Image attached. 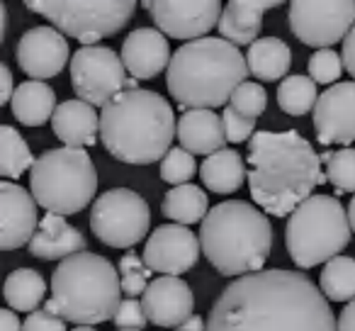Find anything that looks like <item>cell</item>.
<instances>
[{
	"mask_svg": "<svg viewBox=\"0 0 355 331\" xmlns=\"http://www.w3.org/2000/svg\"><path fill=\"white\" fill-rule=\"evenodd\" d=\"M207 331H338L324 292L300 271L236 278L214 300Z\"/></svg>",
	"mask_w": 355,
	"mask_h": 331,
	"instance_id": "6da1fadb",
	"label": "cell"
},
{
	"mask_svg": "<svg viewBox=\"0 0 355 331\" xmlns=\"http://www.w3.org/2000/svg\"><path fill=\"white\" fill-rule=\"evenodd\" d=\"M248 163L253 203L272 217H290L316 185L329 183L321 173V158L295 129L256 132L248 144Z\"/></svg>",
	"mask_w": 355,
	"mask_h": 331,
	"instance_id": "7a4b0ae2",
	"label": "cell"
},
{
	"mask_svg": "<svg viewBox=\"0 0 355 331\" xmlns=\"http://www.w3.org/2000/svg\"><path fill=\"white\" fill-rule=\"evenodd\" d=\"M178 134L175 114L153 90H124L100 112V142L110 156L132 166L163 161Z\"/></svg>",
	"mask_w": 355,
	"mask_h": 331,
	"instance_id": "3957f363",
	"label": "cell"
},
{
	"mask_svg": "<svg viewBox=\"0 0 355 331\" xmlns=\"http://www.w3.org/2000/svg\"><path fill=\"white\" fill-rule=\"evenodd\" d=\"M248 74L239 46L219 37H202L173 54L166 85L183 110H214L232 103L234 90L246 83Z\"/></svg>",
	"mask_w": 355,
	"mask_h": 331,
	"instance_id": "277c9868",
	"label": "cell"
},
{
	"mask_svg": "<svg viewBox=\"0 0 355 331\" xmlns=\"http://www.w3.org/2000/svg\"><path fill=\"white\" fill-rule=\"evenodd\" d=\"M200 244L219 275H253L263 271L270 256V219L246 200H227L214 205L205 217Z\"/></svg>",
	"mask_w": 355,
	"mask_h": 331,
	"instance_id": "5b68a950",
	"label": "cell"
},
{
	"mask_svg": "<svg viewBox=\"0 0 355 331\" xmlns=\"http://www.w3.org/2000/svg\"><path fill=\"white\" fill-rule=\"evenodd\" d=\"M105 256L76 253L59 263L51 275V300L44 309L80 326L114 319L122 305V280Z\"/></svg>",
	"mask_w": 355,
	"mask_h": 331,
	"instance_id": "8992f818",
	"label": "cell"
},
{
	"mask_svg": "<svg viewBox=\"0 0 355 331\" xmlns=\"http://www.w3.org/2000/svg\"><path fill=\"white\" fill-rule=\"evenodd\" d=\"M30 193L49 214L69 217L93 203L98 193V171L85 148H51L30 171Z\"/></svg>",
	"mask_w": 355,
	"mask_h": 331,
	"instance_id": "52a82bcc",
	"label": "cell"
},
{
	"mask_svg": "<svg viewBox=\"0 0 355 331\" xmlns=\"http://www.w3.org/2000/svg\"><path fill=\"white\" fill-rule=\"evenodd\" d=\"M348 210L331 195H311L290 214L285 246L295 266L314 268L334 261L350 244Z\"/></svg>",
	"mask_w": 355,
	"mask_h": 331,
	"instance_id": "ba28073f",
	"label": "cell"
},
{
	"mask_svg": "<svg viewBox=\"0 0 355 331\" xmlns=\"http://www.w3.org/2000/svg\"><path fill=\"white\" fill-rule=\"evenodd\" d=\"M27 10L46 17L64 35L83 46H98L100 40L112 37L132 20L134 0H27Z\"/></svg>",
	"mask_w": 355,
	"mask_h": 331,
	"instance_id": "9c48e42d",
	"label": "cell"
},
{
	"mask_svg": "<svg viewBox=\"0 0 355 331\" xmlns=\"http://www.w3.org/2000/svg\"><path fill=\"white\" fill-rule=\"evenodd\" d=\"M151 210L139 193L114 188L103 193L90 210V229L110 248H132L148 234Z\"/></svg>",
	"mask_w": 355,
	"mask_h": 331,
	"instance_id": "30bf717a",
	"label": "cell"
},
{
	"mask_svg": "<svg viewBox=\"0 0 355 331\" xmlns=\"http://www.w3.org/2000/svg\"><path fill=\"white\" fill-rule=\"evenodd\" d=\"M127 69L122 56L110 46H80L71 56V85L78 100L105 108L127 88Z\"/></svg>",
	"mask_w": 355,
	"mask_h": 331,
	"instance_id": "8fae6325",
	"label": "cell"
},
{
	"mask_svg": "<svg viewBox=\"0 0 355 331\" xmlns=\"http://www.w3.org/2000/svg\"><path fill=\"white\" fill-rule=\"evenodd\" d=\"M290 27L302 44L331 49L355 27V0H295Z\"/></svg>",
	"mask_w": 355,
	"mask_h": 331,
	"instance_id": "7c38bea8",
	"label": "cell"
},
{
	"mask_svg": "<svg viewBox=\"0 0 355 331\" xmlns=\"http://www.w3.org/2000/svg\"><path fill=\"white\" fill-rule=\"evenodd\" d=\"M144 8L151 12L156 30L173 40H185V44L219 27L224 12L219 0H146Z\"/></svg>",
	"mask_w": 355,
	"mask_h": 331,
	"instance_id": "4fadbf2b",
	"label": "cell"
},
{
	"mask_svg": "<svg viewBox=\"0 0 355 331\" xmlns=\"http://www.w3.org/2000/svg\"><path fill=\"white\" fill-rule=\"evenodd\" d=\"M200 239L180 224H163L156 232L148 234L146 246H144V263L153 273L161 275L180 278L200 261Z\"/></svg>",
	"mask_w": 355,
	"mask_h": 331,
	"instance_id": "5bb4252c",
	"label": "cell"
},
{
	"mask_svg": "<svg viewBox=\"0 0 355 331\" xmlns=\"http://www.w3.org/2000/svg\"><path fill=\"white\" fill-rule=\"evenodd\" d=\"M69 42L56 27H32L20 37L15 59L32 80L54 78L69 64Z\"/></svg>",
	"mask_w": 355,
	"mask_h": 331,
	"instance_id": "9a60e30c",
	"label": "cell"
},
{
	"mask_svg": "<svg viewBox=\"0 0 355 331\" xmlns=\"http://www.w3.org/2000/svg\"><path fill=\"white\" fill-rule=\"evenodd\" d=\"M314 129L316 139L326 146H350L355 142V80L336 83L319 95L314 108Z\"/></svg>",
	"mask_w": 355,
	"mask_h": 331,
	"instance_id": "2e32d148",
	"label": "cell"
},
{
	"mask_svg": "<svg viewBox=\"0 0 355 331\" xmlns=\"http://www.w3.org/2000/svg\"><path fill=\"white\" fill-rule=\"evenodd\" d=\"M37 227V200L25 188L0 180V248L15 251L30 246Z\"/></svg>",
	"mask_w": 355,
	"mask_h": 331,
	"instance_id": "e0dca14e",
	"label": "cell"
},
{
	"mask_svg": "<svg viewBox=\"0 0 355 331\" xmlns=\"http://www.w3.org/2000/svg\"><path fill=\"white\" fill-rule=\"evenodd\" d=\"M141 305L151 324L163 329H180L193 316L195 297L185 280L161 275L146 287V292L141 295Z\"/></svg>",
	"mask_w": 355,
	"mask_h": 331,
	"instance_id": "ac0fdd59",
	"label": "cell"
},
{
	"mask_svg": "<svg viewBox=\"0 0 355 331\" xmlns=\"http://www.w3.org/2000/svg\"><path fill=\"white\" fill-rule=\"evenodd\" d=\"M171 59L173 56L166 35L156 27H139L129 32L122 44L124 69L137 80L156 78L161 71H168Z\"/></svg>",
	"mask_w": 355,
	"mask_h": 331,
	"instance_id": "d6986e66",
	"label": "cell"
},
{
	"mask_svg": "<svg viewBox=\"0 0 355 331\" xmlns=\"http://www.w3.org/2000/svg\"><path fill=\"white\" fill-rule=\"evenodd\" d=\"M280 8V0H229L219 20V35L234 46L256 44L263 30V15Z\"/></svg>",
	"mask_w": 355,
	"mask_h": 331,
	"instance_id": "ffe728a7",
	"label": "cell"
},
{
	"mask_svg": "<svg viewBox=\"0 0 355 331\" xmlns=\"http://www.w3.org/2000/svg\"><path fill=\"white\" fill-rule=\"evenodd\" d=\"M85 237L69 224L64 217L59 214H49L40 222L35 237L30 241V253L35 258H42V261H66V258L76 256V253L85 251Z\"/></svg>",
	"mask_w": 355,
	"mask_h": 331,
	"instance_id": "44dd1931",
	"label": "cell"
},
{
	"mask_svg": "<svg viewBox=\"0 0 355 331\" xmlns=\"http://www.w3.org/2000/svg\"><path fill=\"white\" fill-rule=\"evenodd\" d=\"M178 142L193 156H212L227 144L224 122L214 110H188L178 119Z\"/></svg>",
	"mask_w": 355,
	"mask_h": 331,
	"instance_id": "7402d4cb",
	"label": "cell"
},
{
	"mask_svg": "<svg viewBox=\"0 0 355 331\" xmlns=\"http://www.w3.org/2000/svg\"><path fill=\"white\" fill-rule=\"evenodd\" d=\"M51 129L56 139L64 142L69 148H83L93 146L100 134V117L93 105L83 100H66L56 108L51 117Z\"/></svg>",
	"mask_w": 355,
	"mask_h": 331,
	"instance_id": "603a6c76",
	"label": "cell"
},
{
	"mask_svg": "<svg viewBox=\"0 0 355 331\" xmlns=\"http://www.w3.org/2000/svg\"><path fill=\"white\" fill-rule=\"evenodd\" d=\"M12 117L25 127H42L49 122L56 112V95L54 88L44 83V80H27L20 83L12 95Z\"/></svg>",
	"mask_w": 355,
	"mask_h": 331,
	"instance_id": "cb8c5ba5",
	"label": "cell"
},
{
	"mask_svg": "<svg viewBox=\"0 0 355 331\" xmlns=\"http://www.w3.org/2000/svg\"><path fill=\"white\" fill-rule=\"evenodd\" d=\"M200 178H202V185L207 190L217 195H229L236 193L243 185L246 166H243V158L239 156V151L222 148V151L205 158V163L200 166Z\"/></svg>",
	"mask_w": 355,
	"mask_h": 331,
	"instance_id": "d4e9b609",
	"label": "cell"
},
{
	"mask_svg": "<svg viewBox=\"0 0 355 331\" xmlns=\"http://www.w3.org/2000/svg\"><path fill=\"white\" fill-rule=\"evenodd\" d=\"M248 71L258 80H280L287 76L292 66V51L277 37H263L256 44L248 46Z\"/></svg>",
	"mask_w": 355,
	"mask_h": 331,
	"instance_id": "484cf974",
	"label": "cell"
},
{
	"mask_svg": "<svg viewBox=\"0 0 355 331\" xmlns=\"http://www.w3.org/2000/svg\"><path fill=\"white\" fill-rule=\"evenodd\" d=\"M163 217L173 219L180 227H188L195 222H205V217L209 214V200L207 193L202 188H195V185H178L171 188L163 198L161 205Z\"/></svg>",
	"mask_w": 355,
	"mask_h": 331,
	"instance_id": "4316f807",
	"label": "cell"
},
{
	"mask_svg": "<svg viewBox=\"0 0 355 331\" xmlns=\"http://www.w3.org/2000/svg\"><path fill=\"white\" fill-rule=\"evenodd\" d=\"M6 302L15 312H37L46 295V282L32 268H17L6 280Z\"/></svg>",
	"mask_w": 355,
	"mask_h": 331,
	"instance_id": "83f0119b",
	"label": "cell"
},
{
	"mask_svg": "<svg viewBox=\"0 0 355 331\" xmlns=\"http://www.w3.org/2000/svg\"><path fill=\"white\" fill-rule=\"evenodd\" d=\"M319 290L331 302L355 300V258L336 256L324 266L319 275Z\"/></svg>",
	"mask_w": 355,
	"mask_h": 331,
	"instance_id": "f1b7e54d",
	"label": "cell"
},
{
	"mask_svg": "<svg viewBox=\"0 0 355 331\" xmlns=\"http://www.w3.org/2000/svg\"><path fill=\"white\" fill-rule=\"evenodd\" d=\"M32 166H35V158H32L27 142L20 137L17 129L3 124L0 127V176L6 180H15L27 169L32 171Z\"/></svg>",
	"mask_w": 355,
	"mask_h": 331,
	"instance_id": "f546056e",
	"label": "cell"
},
{
	"mask_svg": "<svg viewBox=\"0 0 355 331\" xmlns=\"http://www.w3.org/2000/svg\"><path fill=\"white\" fill-rule=\"evenodd\" d=\"M319 103V93H316V83L309 76H287L277 88V105L285 114L292 117H302V114L311 112Z\"/></svg>",
	"mask_w": 355,
	"mask_h": 331,
	"instance_id": "4dcf8cb0",
	"label": "cell"
},
{
	"mask_svg": "<svg viewBox=\"0 0 355 331\" xmlns=\"http://www.w3.org/2000/svg\"><path fill=\"white\" fill-rule=\"evenodd\" d=\"M326 163V180L336 193H355V148H336L321 156Z\"/></svg>",
	"mask_w": 355,
	"mask_h": 331,
	"instance_id": "1f68e13d",
	"label": "cell"
},
{
	"mask_svg": "<svg viewBox=\"0 0 355 331\" xmlns=\"http://www.w3.org/2000/svg\"><path fill=\"white\" fill-rule=\"evenodd\" d=\"M119 280H122V292L129 297L144 295L146 287L151 285L148 275H151V268L144 263V258H139L134 251H127L119 258Z\"/></svg>",
	"mask_w": 355,
	"mask_h": 331,
	"instance_id": "d6a6232c",
	"label": "cell"
},
{
	"mask_svg": "<svg viewBox=\"0 0 355 331\" xmlns=\"http://www.w3.org/2000/svg\"><path fill=\"white\" fill-rule=\"evenodd\" d=\"M200 166L195 163V156L190 151H185L183 146L171 148L166 153V158L161 161V178L171 185H188V180L195 176Z\"/></svg>",
	"mask_w": 355,
	"mask_h": 331,
	"instance_id": "836d02e7",
	"label": "cell"
},
{
	"mask_svg": "<svg viewBox=\"0 0 355 331\" xmlns=\"http://www.w3.org/2000/svg\"><path fill=\"white\" fill-rule=\"evenodd\" d=\"M232 108L236 110L243 117L258 119L268 108V93L261 83H253V80H246L241 83L232 95Z\"/></svg>",
	"mask_w": 355,
	"mask_h": 331,
	"instance_id": "e575fe53",
	"label": "cell"
},
{
	"mask_svg": "<svg viewBox=\"0 0 355 331\" xmlns=\"http://www.w3.org/2000/svg\"><path fill=\"white\" fill-rule=\"evenodd\" d=\"M343 74V59L334 49H319L309 59V78L314 83L331 85Z\"/></svg>",
	"mask_w": 355,
	"mask_h": 331,
	"instance_id": "d590c367",
	"label": "cell"
},
{
	"mask_svg": "<svg viewBox=\"0 0 355 331\" xmlns=\"http://www.w3.org/2000/svg\"><path fill=\"white\" fill-rule=\"evenodd\" d=\"M222 122L224 132H227V142L232 144H241L246 139H253V134H256V119L239 114L232 105L222 112Z\"/></svg>",
	"mask_w": 355,
	"mask_h": 331,
	"instance_id": "8d00e7d4",
	"label": "cell"
},
{
	"mask_svg": "<svg viewBox=\"0 0 355 331\" xmlns=\"http://www.w3.org/2000/svg\"><path fill=\"white\" fill-rule=\"evenodd\" d=\"M114 326H119V329H141L148 324V316L146 312H144V305L137 300V297H127V300H122V305H119L117 314H114Z\"/></svg>",
	"mask_w": 355,
	"mask_h": 331,
	"instance_id": "74e56055",
	"label": "cell"
},
{
	"mask_svg": "<svg viewBox=\"0 0 355 331\" xmlns=\"http://www.w3.org/2000/svg\"><path fill=\"white\" fill-rule=\"evenodd\" d=\"M22 331H66V324L61 316L51 314L46 309H37L25 319Z\"/></svg>",
	"mask_w": 355,
	"mask_h": 331,
	"instance_id": "f35d334b",
	"label": "cell"
},
{
	"mask_svg": "<svg viewBox=\"0 0 355 331\" xmlns=\"http://www.w3.org/2000/svg\"><path fill=\"white\" fill-rule=\"evenodd\" d=\"M15 85H12V74L6 64H0V105H10L12 95H15Z\"/></svg>",
	"mask_w": 355,
	"mask_h": 331,
	"instance_id": "ab89813d",
	"label": "cell"
},
{
	"mask_svg": "<svg viewBox=\"0 0 355 331\" xmlns=\"http://www.w3.org/2000/svg\"><path fill=\"white\" fill-rule=\"evenodd\" d=\"M340 59H343L345 71H348V74L355 78V27L350 30V35L343 40V54H340Z\"/></svg>",
	"mask_w": 355,
	"mask_h": 331,
	"instance_id": "60d3db41",
	"label": "cell"
},
{
	"mask_svg": "<svg viewBox=\"0 0 355 331\" xmlns=\"http://www.w3.org/2000/svg\"><path fill=\"white\" fill-rule=\"evenodd\" d=\"M338 331H355V300L348 302L338 314Z\"/></svg>",
	"mask_w": 355,
	"mask_h": 331,
	"instance_id": "b9f144b4",
	"label": "cell"
},
{
	"mask_svg": "<svg viewBox=\"0 0 355 331\" xmlns=\"http://www.w3.org/2000/svg\"><path fill=\"white\" fill-rule=\"evenodd\" d=\"M0 331H22L20 319H17L15 309H10V307L0 312Z\"/></svg>",
	"mask_w": 355,
	"mask_h": 331,
	"instance_id": "7bdbcfd3",
	"label": "cell"
},
{
	"mask_svg": "<svg viewBox=\"0 0 355 331\" xmlns=\"http://www.w3.org/2000/svg\"><path fill=\"white\" fill-rule=\"evenodd\" d=\"M175 331H207V321H205L202 316L193 314L183 326H180V329H175Z\"/></svg>",
	"mask_w": 355,
	"mask_h": 331,
	"instance_id": "ee69618b",
	"label": "cell"
},
{
	"mask_svg": "<svg viewBox=\"0 0 355 331\" xmlns=\"http://www.w3.org/2000/svg\"><path fill=\"white\" fill-rule=\"evenodd\" d=\"M6 27H8V12H6V6L0 3V42L6 40Z\"/></svg>",
	"mask_w": 355,
	"mask_h": 331,
	"instance_id": "f6af8a7d",
	"label": "cell"
},
{
	"mask_svg": "<svg viewBox=\"0 0 355 331\" xmlns=\"http://www.w3.org/2000/svg\"><path fill=\"white\" fill-rule=\"evenodd\" d=\"M348 219H350V229L355 232V198L350 200V205H348Z\"/></svg>",
	"mask_w": 355,
	"mask_h": 331,
	"instance_id": "bcb514c9",
	"label": "cell"
},
{
	"mask_svg": "<svg viewBox=\"0 0 355 331\" xmlns=\"http://www.w3.org/2000/svg\"><path fill=\"white\" fill-rule=\"evenodd\" d=\"M124 90H141V88H139V80L137 78H129L127 80V88H124Z\"/></svg>",
	"mask_w": 355,
	"mask_h": 331,
	"instance_id": "7dc6e473",
	"label": "cell"
},
{
	"mask_svg": "<svg viewBox=\"0 0 355 331\" xmlns=\"http://www.w3.org/2000/svg\"><path fill=\"white\" fill-rule=\"evenodd\" d=\"M73 331H98V329H95V326H76Z\"/></svg>",
	"mask_w": 355,
	"mask_h": 331,
	"instance_id": "c3c4849f",
	"label": "cell"
},
{
	"mask_svg": "<svg viewBox=\"0 0 355 331\" xmlns=\"http://www.w3.org/2000/svg\"><path fill=\"white\" fill-rule=\"evenodd\" d=\"M119 331H141V329H119Z\"/></svg>",
	"mask_w": 355,
	"mask_h": 331,
	"instance_id": "681fc988",
	"label": "cell"
}]
</instances>
